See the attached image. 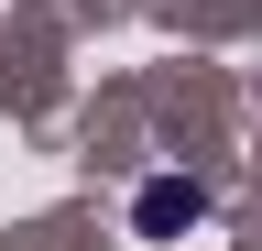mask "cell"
I'll list each match as a JSON object with an SVG mask.
<instances>
[{
  "instance_id": "cell-1",
  "label": "cell",
  "mask_w": 262,
  "mask_h": 251,
  "mask_svg": "<svg viewBox=\"0 0 262 251\" xmlns=\"http://www.w3.org/2000/svg\"><path fill=\"white\" fill-rule=\"evenodd\" d=\"M196 218H208V186H186V175H153L142 186V230L164 240V230H196Z\"/></svg>"
}]
</instances>
